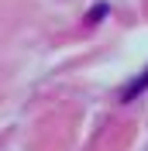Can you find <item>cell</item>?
Returning a JSON list of instances; mask_svg holds the SVG:
<instances>
[{
    "label": "cell",
    "mask_w": 148,
    "mask_h": 151,
    "mask_svg": "<svg viewBox=\"0 0 148 151\" xmlns=\"http://www.w3.org/2000/svg\"><path fill=\"white\" fill-rule=\"evenodd\" d=\"M145 89H148V69H145V72H141L138 79L128 86V89H124V100H134V96H138V93H145Z\"/></svg>",
    "instance_id": "1"
},
{
    "label": "cell",
    "mask_w": 148,
    "mask_h": 151,
    "mask_svg": "<svg viewBox=\"0 0 148 151\" xmlns=\"http://www.w3.org/2000/svg\"><path fill=\"white\" fill-rule=\"evenodd\" d=\"M107 10H110L107 4H96V7L90 10V24H96V21H103V14H107Z\"/></svg>",
    "instance_id": "2"
}]
</instances>
